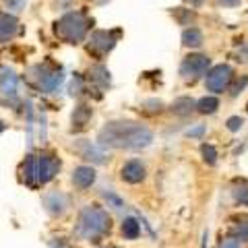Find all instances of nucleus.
Returning <instances> with one entry per match:
<instances>
[{"label": "nucleus", "instance_id": "obj_1", "mask_svg": "<svg viewBox=\"0 0 248 248\" xmlns=\"http://www.w3.org/2000/svg\"><path fill=\"white\" fill-rule=\"evenodd\" d=\"M153 143V133L141 122L133 120H112L102 126L97 135V145L102 149H124L141 151Z\"/></svg>", "mask_w": 248, "mask_h": 248}, {"label": "nucleus", "instance_id": "obj_2", "mask_svg": "<svg viewBox=\"0 0 248 248\" xmlns=\"http://www.w3.org/2000/svg\"><path fill=\"white\" fill-rule=\"evenodd\" d=\"M60 172V159L52 153H31L21 166L23 180L27 186H42L54 180Z\"/></svg>", "mask_w": 248, "mask_h": 248}, {"label": "nucleus", "instance_id": "obj_3", "mask_svg": "<svg viewBox=\"0 0 248 248\" xmlns=\"http://www.w3.org/2000/svg\"><path fill=\"white\" fill-rule=\"evenodd\" d=\"M112 219L110 213L99 205H87L79 213V221H77V234L83 240H91L97 242L99 238H104L110 232Z\"/></svg>", "mask_w": 248, "mask_h": 248}, {"label": "nucleus", "instance_id": "obj_4", "mask_svg": "<svg viewBox=\"0 0 248 248\" xmlns=\"http://www.w3.org/2000/svg\"><path fill=\"white\" fill-rule=\"evenodd\" d=\"M91 19L85 11H71L54 23V33L66 44H79L87 37Z\"/></svg>", "mask_w": 248, "mask_h": 248}, {"label": "nucleus", "instance_id": "obj_5", "mask_svg": "<svg viewBox=\"0 0 248 248\" xmlns=\"http://www.w3.org/2000/svg\"><path fill=\"white\" fill-rule=\"evenodd\" d=\"M33 79L44 93H56L60 89V85L64 83V73L60 66H52V64H37L31 68Z\"/></svg>", "mask_w": 248, "mask_h": 248}, {"label": "nucleus", "instance_id": "obj_6", "mask_svg": "<svg viewBox=\"0 0 248 248\" xmlns=\"http://www.w3.org/2000/svg\"><path fill=\"white\" fill-rule=\"evenodd\" d=\"M209 68H211V58L207 54H188L180 64V75L186 83H195L207 75Z\"/></svg>", "mask_w": 248, "mask_h": 248}, {"label": "nucleus", "instance_id": "obj_7", "mask_svg": "<svg viewBox=\"0 0 248 248\" xmlns=\"http://www.w3.org/2000/svg\"><path fill=\"white\" fill-rule=\"evenodd\" d=\"M234 81V68L230 64H215L205 75V87L211 93H223Z\"/></svg>", "mask_w": 248, "mask_h": 248}, {"label": "nucleus", "instance_id": "obj_8", "mask_svg": "<svg viewBox=\"0 0 248 248\" xmlns=\"http://www.w3.org/2000/svg\"><path fill=\"white\" fill-rule=\"evenodd\" d=\"M116 42H118V31H106V29H97L89 35L87 42V52L95 54V56H106L108 52L114 50Z\"/></svg>", "mask_w": 248, "mask_h": 248}, {"label": "nucleus", "instance_id": "obj_9", "mask_svg": "<svg viewBox=\"0 0 248 248\" xmlns=\"http://www.w3.org/2000/svg\"><path fill=\"white\" fill-rule=\"evenodd\" d=\"M75 151L79 153L85 161H91L93 166H102L108 161L106 151L97 143H91L89 139H79V141H75Z\"/></svg>", "mask_w": 248, "mask_h": 248}, {"label": "nucleus", "instance_id": "obj_10", "mask_svg": "<svg viewBox=\"0 0 248 248\" xmlns=\"http://www.w3.org/2000/svg\"><path fill=\"white\" fill-rule=\"evenodd\" d=\"M42 201H44V209L52 217H58V215H62L68 209V197L64 195V192H60V190L46 192Z\"/></svg>", "mask_w": 248, "mask_h": 248}, {"label": "nucleus", "instance_id": "obj_11", "mask_svg": "<svg viewBox=\"0 0 248 248\" xmlns=\"http://www.w3.org/2000/svg\"><path fill=\"white\" fill-rule=\"evenodd\" d=\"M120 178L128 184H139L147 178V168L141 159H128L120 170Z\"/></svg>", "mask_w": 248, "mask_h": 248}, {"label": "nucleus", "instance_id": "obj_12", "mask_svg": "<svg viewBox=\"0 0 248 248\" xmlns=\"http://www.w3.org/2000/svg\"><path fill=\"white\" fill-rule=\"evenodd\" d=\"M17 33H19V19L6 11H0V44L15 40Z\"/></svg>", "mask_w": 248, "mask_h": 248}, {"label": "nucleus", "instance_id": "obj_13", "mask_svg": "<svg viewBox=\"0 0 248 248\" xmlns=\"http://www.w3.org/2000/svg\"><path fill=\"white\" fill-rule=\"evenodd\" d=\"M95 170H93L91 166H79V168H75L73 170V176H71V180L75 184V188H79V190H87L91 188L93 184H95Z\"/></svg>", "mask_w": 248, "mask_h": 248}, {"label": "nucleus", "instance_id": "obj_14", "mask_svg": "<svg viewBox=\"0 0 248 248\" xmlns=\"http://www.w3.org/2000/svg\"><path fill=\"white\" fill-rule=\"evenodd\" d=\"M17 83H19V79L13 71H9V68L0 71V93H2L4 97H11V99L17 97Z\"/></svg>", "mask_w": 248, "mask_h": 248}, {"label": "nucleus", "instance_id": "obj_15", "mask_svg": "<svg viewBox=\"0 0 248 248\" xmlns=\"http://www.w3.org/2000/svg\"><path fill=\"white\" fill-rule=\"evenodd\" d=\"M203 42H205V37H203V31L199 27H184V31H182V46L184 48L197 50L203 46Z\"/></svg>", "mask_w": 248, "mask_h": 248}, {"label": "nucleus", "instance_id": "obj_16", "mask_svg": "<svg viewBox=\"0 0 248 248\" xmlns=\"http://www.w3.org/2000/svg\"><path fill=\"white\" fill-rule=\"evenodd\" d=\"M176 116H190L192 112H197V99L192 97H178L174 99L172 108H170Z\"/></svg>", "mask_w": 248, "mask_h": 248}, {"label": "nucleus", "instance_id": "obj_17", "mask_svg": "<svg viewBox=\"0 0 248 248\" xmlns=\"http://www.w3.org/2000/svg\"><path fill=\"white\" fill-rule=\"evenodd\" d=\"M232 238L238 242H248V215H240L232 221Z\"/></svg>", "mask_w": 248, "mask_h": 248}, {"label": "nucleus", "instance_id": "obj_18", "mask_svg": "<svg viewBox=\"0 0 248 248\" xmlns=\"http://www.w3.org/2000/svg\"><path fill=\"white\" fill-rule=\"evenodd\" d=\"M89 81L95 83L97 87H108L110 85V71L104 66V64H95L89 68Z\"/></svg>", "mask_w": 248, "mask_h": 248}, {"label": "nucleus", "instance_id": "obj_19", "mask_svg": "<svg viewBox=\"0 0 248 248\" xmlns=\"http://www.w3.org/2000/svg\"><path fill=\"white\" fill-rule=\"evenodd\" d=\"M91 116H93V110H91L89 106H79V108H75V112H73V128H75V130L85 128V126L89 124Z\"/></svg>", "mask_w": 248, "mask_h": 248}, {"label": "nucleus", "instance_id": "obj_20", "mask_svg": "<svg viewBox=\"0 0 248 248\" xmlns=\"http://www.w3.org/2000/svg\"><path fill=\"white\" fill-rule=\"evenodd\" d=\"M120 230H122V236L126 240H137L141 236V223H139L135 217H124Z\"/></svg>", "mask_w": 248, "mask_h": 248}, {"label": "nucleus", "instance_id": "obj_21", "mask_svg": "<svg viewBox=\"0 0 248 248\" xmlns=\"http://www.w3.org/2000/svg\"><path fill=\"white\" fill-rule=\"evenodd\" d=\"M217 108H219V99L215 95H205L197 99V112L199 114H215Z\"/></svg>", "mask_w": 248, "mask_h": 248}, {"label": "nucleus", "instance_id": "obj_22", "mask_svg": "<svg viewBox=\"0 0 248 248\" xmlns=\"http://www.w3.org/2000/svg\"><path fill=\"white\" fill-rule=\"evenodd\" d=\"M232 197L238 205H246L248 207V180H238L232 186Z\"/></svg>", "mask_w": 248, "mask_h": 248}, {"label": "nucleus", "instance_id": "obj_23", "mask_svg": "<svg viewBox=\"0 0 248 248\" xmlns=\"http://www.w3.org/2000/svg\"><path fill=\"white\" fill-rule=\"evenodd\" d=\"M174 19L180 23V25H190L192 27L197 15H195V11H190V9H174Z\"/></svg>", "mask_w": 248, "mask_h": 248}, {"label": "nucleus", "instance_id": "obj_24", "mask_svg": "<svg viewBox=\"0 0 248 248\" xmlns=\"http://www.w3.org/2000/svg\"><path fill=\"white\" fill-rule=\"evenodd\" d=\"M201 153H203L205 164H209V166H215V164H217V149H215L213 145L205 143L203 147H201Z\"/></svg>", "mask_w": 248, "mask_h": 248}, {"label": "nucleus", "instance_id": "obj_25", "mask_svg": "<svg viewBox=\"0 0 248 248\" xmlns=\"http://www.w3.org/2000/svg\"><path fill=\"white\" fill-rule=\"evenodd\" d=\"M104 199L108 201V207L116 209V211H124V201H122L118 195H116V192H112V190L104 192Z\"/></svg>", "mask_w": 248, "mask_h": 248}, {"label": "nucleus", "instance_id": "obj_26", "mask_svg": "<svg viewBox=\"0 0 248 248\" xmlns=\"http://www.w3.org/2000/svg\"><path fill=\"white\" fill-rule=\"evenodd\" d=\"M2 4H4L6 13L17 15V13H21L27 6V0H2Z\"/></svg>", "mask_w": 248, "mask_h": 248}, {"label": "nucleus", "instance_id": "obj_27", "mask_svg": "<svg viewBox=\"0 0 248 248\" xmlns=\"http://www.w3.org/2000/svg\"><path fill=\"white\" fill-rule=\"evenodd\" d=\"M242 124H244L242 116H232V118H228V130H232V133H238V130L242 128Z\"/></svg>", "mask_w": 248, "mask_h": 248}, {"label": "nucleus", "instance_id": "obj_28", "mask_svg": "<svg viewBox=\"0 0 248 248\" xmlns=\"http://www.w3.org/2000/svg\"><path fill=\"white\" fill-rule=\"evenodd\" d=\"M217 248H242V246H240L238 240H234L230 236V238H221L219 244H217Z\"/></svg>", "mask_w": 248, "mask_h": 248}, {"label": "nucleus", "instance_id": "obj_29", "mask_svg": "<svg viewBox=\"0 0 248 248\" xmlns=\"http://www.w3.org/2000/svg\"><path fill=\"white\" fill-rule=\"evenodd\" d=\"M221 6H228V9H234V6H238L242 0H217Z\"/></svg>", "mask_w": 248, "mask_h": 248}, {"label": "nucleus", "instance_id": "obj_30", "mask_svg": "<svg viewBox=\"0 0 248 248\" xmlns=\"http://www.w3.org/2000/svg\"><path fill=\"white\" fill-rule=\"evenodd\" d=\"M184 2H186V4H190V9H201L205 0H184Z\"/></svg>", "mask_w": 248, "mask_h": 248}, {"label": "nucleus", "instance_id": "obj_31", "mask_svg": "<svg viewBox=\"0 0 248 248\" xmlns=\"http://www.w3.org/2000/svg\"><path fill=\"white\" fill-rule=\"evenodd\" d=\"M73 0H56V6L58 9H71Z\"/></svg>", "mask_w": 248, "mask_h": 248}, {"label": "nucleus", "instance_id": "obj_32", "mask_svg": "<svg viewBox=\"0 0 248 248\" xmlns=\"http://www.w3.org/2000/svg\"><path fill=\"white\" fill-rule=\"evenodd\" d=\"M203 133H205V126H197V128L188 130V137H199V135H203Z\"/></svg>", "mask_w": 248, "mask_h": 248}, {"label": "nucleus", "instance_id": "obj_33", "mask_svg": "<svg viewBox=\"0 0 248 248\" xmlns=\"http://www.w3.org/2000/svg\"><path fill=\"white\" fill-rule=\"evenodd\" d=\"M4 128H6V124H4L2 120H0V133H2V130H4Z\"/></svg>", "mask_w": 248, "mask_h": 248}, {"label": "nucleus", "instance_id": "obj_34", "mask_svg": "<svg viewBox=\"0 0 248 248\" xmlns=\"http://www.w3.org/2000/svg\"><path fill=\"white\" fill-rule=\"evenodd\" d=\"M95 2H97V4H104V2H108V0H95Z\"/></svg>", "mask_w": 248, "mask_h": 248}, {"label": "nucleus", "instance_id": "obj_35", "mask_svg": "<svg viewBox=\"0 0 248 248\" xmlns=\"http://www.w3.org/2000/svg\"><path fill=\"white\" fill-rule=\"evenodd\" d=\"M104 248H116V246H104Z\"/></svg>", "mask_w": 248, "mask_h": 248}]
</instances>
